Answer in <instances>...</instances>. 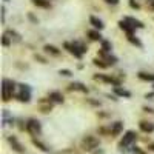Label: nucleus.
<instances>
[{
    "label": "nucleus",
    "mask_w": 154,
    "mask_h": 154,
    "mask_svg": "<svg viewBox=\"0 0 154 154\" xmlns=\"http://www.w3.org/2000/svg\"><path fill=\"white\" fill-rule=\"evenodd\" d=\"M65 48L69 51L71 54H74L75 57H82V54L86 51L85 45L80 42H74V43H65Z\"/></svg>",
    "instance_id": "nucleus-1"
},
{
    "label": "nucleus",
    "mask_w": 154,
    "mask_h": 154,
    "mask_svg": "<svg viewBox=\"0 0 154 154\" xmlns=\"http://www.w3.org/2000/svg\"><path fill=\"white\" fill-rule=\"evenodd\" d=\"M99 146V140L94 137V136H86L83 140H82V148L86 149V151H93L94 148Z\"/></svg>",
    "instance_id": "nucleus-2"
},
{
    "label": "nucleus",
    "mask_w": 154,
    "mask_h": 154,
    "mask_svg": "<svg viewBox=\"0 0 154 154\" xmlns=\"http://www.w3.org/2000/svg\"><path fill=\"white\" fill-rule=\"evenodd\" d=\"M26 131L32 136H38L42 133V128H40V123H38V120L35 119H29L26 122Z\"/></svg>",
    "instance_id": "nucleus-3"
},
{
    "label": "nucleus",
    "mask_w": 154,
    "mask_h": 154,
    "mask_svg": "<svg viewBox=\"0 0 154 154\" xmlns=\"http://www.w3.org/2000/svg\"><path fill=\"white\" fill-rule=\"evenodd\" d=\"M12 93H14V83L11 80H3V100L8 102L12 97Z\"/></svg>",
    "instance_id": "nucleus-4"
},
{
    "label": "nucleus",
    "mask_w": 154,
    "mask_h": 154,
    "mask_svg": "<svg viewBox=\"0 0 154 154\" xmlns=\"http://www.w3.org/2000/svg\"><path fill=\"white\" fill-rule=\"evenodd\" d=\"M136 140V133L134 131H128L125 136H123V139L120 140V143H119V146H120V149H123V148H126V146H130L133 142Z\"/></svg>",
    "instance_id": "nucleus-5"
},
{
    "label": "nucleus",
    "mask_w": 154,
    "mask_h": 154,
    "mask_svg": "<svg viewBox=\"0 0 154 154\" xmlns=\"http://www.w3.org/2000/svg\"><path fill=\"white\" fill-rule=\"evenodd\" d=\"M29 97H31V91L26 85H20V91L17 94V99L20 102H29Z\"/></svg>",
    "instance_id": "nucleus-6"
},
{
    "label": "nucleus",
    "mask_w": 154,
    "mask_h": 154,
    "mask_svg": "<svg viewBox=\"0 0 154 154\" xmlns=\"http://www.w3.org/2000/svg\"><path fill=\"white\" fill-rule=\"evenodd\" d=\"M8 142L11 143V146H12V149H14V151H17V152H23V151H25V149H23V146H22V143L19 142V140H17L14 136L8 137Z\"/></svg>",
    "instance_id": "nucleus-7"
},
{
    "label": "nucleus",
    "mask_w": 154,
    "mask_h": 154,
    "mask_svg": "<svg viewBox=\"0 0 154 154\" xmlns=\"http://www.w3.org/2000/svg\"><path fill=\"white\" fill-rule=\"evenodd\" d=\"M139 126L143 133H152L154 131V123H151V122H140Z\"/></svg>",
    "instance_id": "nucleus-8"
},
{
    "label": "nucleus",
    "mask_w": 154,
    "mask_h": 154,
    "mask_svg": "<svg viewBox=\"0 0 154 154\" xmlns=\"http://www.w3.org/2000/svg\"><path fill=\"white\" fill-rule=\"evenodd\" d=\"M119 25H120V28H122V29H125V31L128 32V35L133 34L134 26H133V25H131L130 22H126V20H120V22H119Z\"/></svg>",
    "instance_id": "nucleus-9"
},
{
    "label": "nucleus",
    "mask_w": 154,
    "mask_h": 154,
    "mask_svg": "<svg viewBox=\"0 0 154 154\" xmlns=\"http://www.w3.org/2000/svg\"><path fill=\"white\" fill-rule=\"evenodd\" d=\"M122 128H123L122 122H114L112 126H111V134H112V136H119V134L122 133Z\"/></svg>",
    "instance_id": "nucleus-10"
},
{
    "label": "nucleus",
    "mask_w": 154,
    "mask_h": 154,
    "mask_svg": "<svg viewBox=\"0 0 154 154\" xmlns=\"http://www.w3.org/2000/svg\"><path fill=\"white\" fill-rule=\"evenodd\" d=\"M49 100L56 102V103H62V102H63V96H62L60 93H57V91L49 93Z\"/></svg>",
    "instance_id": "nucleus-11"
},
{
    "label": "nucleus",
    "mask_w": 154,
    "mask_h": 154,
    "mask_svg": "<svg viewBox=\"0 0 154 154\" xmlns=\"http://www.w3.org/2000/svg\"><path fill=\"white\" fill-rule=\"evenodd\" d=\"M69 89H77V91L86 93V88H85L82 83H79V82H74V83H71V85H69Z\"/></svg>",
    "instance_id": "nucleus-12"
},
{
    "label": "nucleus",
    "mask_w": 154,
    "mask_h": 154,
    "mask_svg": "<svg viewBox=\"0 0 154 154\" xmlns=\"http://www.w3.org/2000/svg\"><path fill=\"white\" fill-rule=\"evenodd\" d=\"M114 93L117 94V96H122V97H130V96H131L128 91H125V89H122V88H119V86H114Z\"/></svg>",
    "instance_id": "nucleus-13"
},
{
    "label": "nucleus",
    "mask_w": 154,
    "mask_h": 154,
    "mask_svg": "<svg viewBox=\"0 0 154 154\" xmlns=\"http://www.w3.org/2000/svg\"><path fill=\"white\" fill-rule=\"evenodd\" d=\"M32 143H34V145H35V146H37L38 149H42V151H45V152H48V151H49V148H48V146H46L45 143H42V142H38L37 139H32Z\"/></svg>",
    "instance_id": "nucleus-14"
},
{
    "label": "nucleus",
    "mask_w": 154,
    "mask_h": 154,
    "mask_svg": "<svg viewBox=\"0 0 154 154\" xmlns=\"http://www.w3.org/2000/svg\"><path fill=\"white\" fill-rule=\"evenodd\" d=\"M45 51H46V53L54 54V56H59V54H60V51H59L56 46H53V45H46V46H45Z\"/></svg>",
    "instance_id": "nucleus-15"
},
{
    "label": "nucleus",
    "mask_w": 154,
    "mask_h": 154,
    "mask_svg": "<svg viewBox=\"0 0 154 154\" xmlns=\"http://www.w3.org/2000/svg\"><path fill=\"white\" fill-rule=\"evenodd\" d=\"M89 20H91V23H93L94 28H97V29H102V28H103V23H102V20H99V19H96V17H91Z\"/></svg>",
    "instance_id": "nucleus-16"
},
{
    "label": "nucleus",
    "mask_w": 154,
    "mask_h": 154,
    "mask_svg": "<svg viewBox=\"0 0 154 154\" xmlns=\"http://www.w3.org/2000/svg\"><path fill=\"white\" fill-rule=\"evenodd\" d=\"M125 20H126V22H130V23L133 25V26H134V28H143V25H142V23H140L139 20H136V19H131V17H126Z\"/></svg>",
    "instance_id": "nucleus-17"
},
{
    "label": "nucleus",
    "mask_w": 154,
    "mask_h": 154,
    "mask_svg": "<svg viewBox=\"0 0 154 154\" xmlns=\"http://www.w3.org/2000/svg\"><path fill=\"white\" fill-rule=\"evenodd\" d=\"M139 77L142 80H149V82H154V74H146V72H139Z\"/></svg>",
    "instance_id": "nucleus-18"
},
{
    "label": "nucleus",
    "mask_w": 154,
    "mask_h": 154,
    "mask_svg": "<svg viewBox=\"0 0 154 154\" xmlns=\"http://www.w3.org/2000/svg\"><path fill=\"white\" fill-rule=\"evenodd\" d=\"M88 35H89V38H91V40H100V38H102V35H100L99 31H89Z\"/></svg>",
    "instance_id": "nucleus-19"
},
{
    "label": "nucleus",
    "mask_w": 154,
    "mask_h": 154,
    "mask_svg": "<svg viewBox=\"0 0 154 154\" xmlns=\"http://www.w3.org/2000/svg\"><path fill=\"white\" fill-rule=\"evenodd\" d=\"M32 3L37 5V6H42V8H48V6H49L48 0H32Z\"/></svg>",
    "instance_id": "nucleus-20"
},
{
    "label": "nucleus",
    "mask_w": 154,
    "mask_h": 154,
    "mask_svg": "<svg viewBox=\"0 0 154 154\" xmlns=\"http://www.w3.org/2000/svg\"><path fill=\"white\" fill-rule=\"evenodd\" d=\"M6 34H8V35H11V40L20 42V35H19L17 32H14V31H6Z\"/></svg>",
    "instance_id": "nucleus-21"
},
{
    "label": "nucleus",
    "mask_w": 154,
    "mask_h": 154,
    "mask_svg": "<svg viewBox=\"0 0 154 154\" xmlns=\"http://www.w3.org/2000/svg\"><path fill=\"white\" fill-rule=\"evenodd\" d=\"M102 51H106V53H109L111 51V45L108 42H102Z\"/></svg>",
    "instance_id": "nucleus-22"
},
{
    "label": "nucleus",
    "mask_w": 154,
    "mask_h": 154,
    "mask_svg": "<svg viewBox=\"0 0 154 154\" xmlns=\"http://www.w3.org/2000/svg\"><path fill=\"white\" fill-rule=\"evenodd\" d=\"M2 42H3V45H5V46H8V45H9V38H8V35H6V34L3 35V38H2Z\"/></svg>",
    "instance_id": "nucleus-23"
},
{
    "label": "nucleus",
    "mask_w": 154,
    "mask_h": 154,
    "mask_svg": "<svg viewBox=\"0 0 154 154\" xmlns=\"http://www.w3.org/2000/svg\"><path fill=\"white\" fill-rule=\"evenodd\" d=\"M60 74H63V75H71V72H69L68 69H60Z\"/></svg>",
    "instance_id": "nucleus-24"
},
{
    "label": "nucleus",
    "mask_w": 154,
    "mask_h": 154,
    "mask_svg": "<svg viewBox=\"0 0 154 154\" xmlns=\"http://www.w3.org/2000/svg\"><path fill=\"white\" fill-rule=\"evenodd\" d=\"M106 2H108V3H112V5H116V3L119 2V0H106Z\"/></svg>",
    "instance_id": "nucleus-25"
},
{
    "label": "nucleus",
    "mask_w": 154,
    "mask_h": 154,
    "mask_svg": "<svg viewBox=\"0 0 154 154\" xmlns=\"http://www.w3.org/2000/svg\"><path fill=\"white\" fill-rule=\"evenodd\" d=\"M148 2H149V5H151V8L154 9V0H148Z\"/></svg>",
    "instance_id": "nucleus-26"
},
{
    "label": "nucleus",
    "mask_w": 154,
    "mask_h": 154,
    "mask_svg": "<svg viewBox=\"0 0 154 154\" xmlns=\"http://www.w3.org/2000/svg\"><path fill=\"white\" fill-rule=\"evenodd\" d=\"M148 148H149V149H151V151H154V143H151V145H149V146H148Z\"/></svg>",
    "instance_id": "nucleus-27"
}]
</instances>
